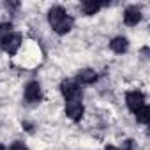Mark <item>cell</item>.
<instances>
[{"label":"cell","instance_id":"6da1fadb","mask_svg":"<svg viewBox=\"0 0 150 150\" xmlns=\"http://www.w3.org/2000/svg\"><path fill=\"white\" fill-rule=\"evenodd\" d=\"M48 23L51 25V28L58 35H64V34L71 32V28L74 25V20L62 6H53L48 11Z\"/></svg>","mask_w":150,"mask_h":150},{"label":"cell","instance_id":"7a4b0ae2","mask_svg":"<svg viewBox=\"0 0 150 150\" xmlns=\"http://www.w3.org/2000/svg\"><path fill=\"white\" fill-rule=\"evenodd\" d=\"M60 92H62V96H64L67 101L80 99V96H81L80 83L74 81V80H64V81L60 83Z\"/></svg>","mask_w":150,"mask_h":150},{"label":"cell","instance_id":"3957f363","mask_svg":"<svg viewBox=\"0 0 150 150\" xmlns=\"http://www.w3.org/2000/svg\"><path fill=\"white\" fill-rule=\"evenodd\" d=\"M0 46H2V50L9 55H16L20 46H21V35L16 34V32H11L7 34L2 41H0Z\"/></svg>","mask_w":150,"mask_h":150},{"label":"cell","instance_id":"277c9868","mask_svg":"<svg viewBox=\"0 0 150 150\" xmlns=\"http://www.w3.org/2000/svg\"><path fill=\"white\" fill-rule=\"evenodd\" d=\"M83 113H85V108H83V104H81L80 99L67 101V104H65V115H67L71 120H74V122L81 120Z\"/></svg>","mask_w":150,"mask_h":150},{"label":"cell","instance_id":"5b68a950","mask_svg":"<svg viewBox=\"0 0 150 150\" xmlns=\"http://www.w3.org/2000/svg\"><path fill=\"white\" fill-rule=\"evenodd\" d=\"M125 103H127V108H129L132 113H136L139 108L145 106V96H143V92H139V90H131V92L125 94Z\"/></svg>","mask_w":150,"mask_h":150},{"label":"cell","instance_id":"8992f818","mask_svg":"<svg viewBox=\"0 0 150 150\" xmlns=\"http://www.w3.org/2000/svg\"><path fill=\"white\" fill-rule=\"evenodd\" d=\"M42 99V92H41V85L37 81H28L25 87V101L28 104H35Z\"/></svg>","mask_w":150,"mask_h":150},{"label":"cell","instance_id":"52a82bcc","mask_svg":"<svg viewBox=\"0 0 150 150\" xmlns=\"http://www.w3.org/2000/svg\"><path fill=\"white\" fill-rule=\"evenodd\" d=\"M141 18H143V14H141V9L138 6L125 7V11H124V23L127 27H136L141 21Z\"/></svg>","mask_w":150,"mask_h":150},{"label":"cell","instance_id":"ba28073f","mask_svg":"<svg viewBox=\"0 0 150 150\" xmlns=\"http://www.w3.org/2000/svg\"><path fill=\"white\" fill-rule=\"evenodd\" d=\"M110 48L115 51V53H118V55H122V53H125L127 50H129V41L125 39V37H122V35H118V37H115L111 42H110Z\"/></svg>","mask_w":150,"mask_h":150},{"label":"cell","instance_id":"9c48e42d","mask_svg":"<svg viewBox=\"0 0 150 150\" xmlns=\"http://www.w3.org/2000/svg\"><path fill=\"white\" fill-rule=\"evenodd\" d=\"M96 80H97V72L94 69H83L78 74V83H83V85H90Z\"/></svg>","mask_w":150,"mask_h":150},{"label":"cell","instance_id":"30bf717a","mask_svg":"<svg viewBox=\"0 0 150 150\" xmlns=\"http://www.w3.org/2000/svg\"><path fill=\"white\" fill-rule=\"evenodd\" d=\"M103 6H104V4L97 2V0H85V2L81 4V11H83V14L92 16V14H96Z\"/></svg>","mask_w":150,"mask_h":150},{"label":"cell","instance_id":"8fae6325","mask_svg":"<svg viewBox=\"0 0 150 150\" xmlns=\"http://www.w3.org/2000/svg\"><path fill=\"white\" fill-rule=\"evenodd\" d=\"M134 115H136V120H138L139 124H148V122H150V108H148L146 104H145L143 108H139Z\"/></svg>","mask_w":150,"mask_h":150},{"label":"cell","instance_id":"7c38bea8","mask_svg":"<svg viewBox=\"0 0 150 150\" xmlns=\"http://www.w3.org/2000/svg\"><path fill=\"white\" fill-rule=\"evenodd\" d=\"M11 28H13L11 23H0V41H2L7 34H11Z\"/></svg>","mask_w":150,"mask_h":150},{"label":"cell","instance_id":"4fadbf2b","mask_svg":"<svg viewBox=\"0 0 150 150\" xmlns=\"http://www.w3.org/2000/svg\"><path fill=\"white\" fill-rule=\"evenodd\" d=\"M11 150H28V148H27L23 143H20V141H18V143H14V145L11 146Z\"/></svg>","mask_w":150,"mask_h":150},{"label":"cell","instance_id":"5bb4252c","mask_svg":"<svg viewBox=\"0 0 150 150\" xmlns=\"http://www.w3.org/2000/svg\"><path fill=\"white\" fill-rule=\"evenodd\" d=\"M106 150H118L117 146H106Z\"/></svg>","mask_w":150,"mask_h":150},{"label":"cell","instance_id":"9a60e30c","mask_svg":"<svg viewBox=\"0 0 150 150\" xmlns=\"http://www.w3.org/2000/svg\"><path fill=\"white\" fill-rule=\"evenodd\" d=\"M125 150H131V143H127V148Z\"/></svg>","mask_w":150,"mask_h":150},{"label":"cell","instance_id":"2e32d148","mask_svg":"<svg viewBox=\"0 0 150 150\" xmlns=\"http://www.w3.org/2000/svg\"><path fill=\"white\" fill-rule=\"evenodd\" d=\"M0 150H6V148H4V145H0Z\"/></svg>","mask_w":150,"mask_h":150}]
</instances>
